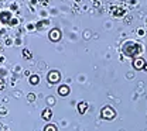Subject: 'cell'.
I'll return each mask as SVG.
<instances>
[{"label": "cell", "instance_id": "obj_14", "mask_svg": "<svg viewBox=\"0 0 147 131\" xmlns=\"http://www.w3.org/2000/svg\"><path fill=\"white\" fill-rule=\"evenodd\" d=\"M143 69H146L147 71V61H146V65H144V68H143Z\"/></svg>", "mask_w": 147, "mask_h": 131}, {"label": "cell", "instance_id": "obj_2", "mask_svg": "<svg viewBox=\"0 0 147 131\" xmlns=\"http://www.w3.org/2000/svg\"><path fill=\"white\" fill-rule=\"evenodd\" d=\"M100 116H102V118H105V120H112V118H115V117H116V112H115V109H113V107L106 106V107H103V109H102Z\"/></svg>", "mask_w": 147, "mask_h": 131}, {"label": "cell", "instance_id": "obj_13", "mask_svg": "<svg viewBox=\"0 0 147 131\" xmlns=\"http://www.w3.org/2000/svg\"><path fill=\"white\" fill-rule=\"evenodd\" d=\"M24 52H26V56H27V58H31V55L28 54V51H24Z\"/></svg>", "mask_w": 147, "mask_h": 131}, {"label": "cell", "instance_id": "obj_7", "mask_svg": "<svg viewBox=\"0 0 147 131\" xmlns=\"http://www.w3.org/2000/svg\"><path fill=\"white\" fill-rule=\"evenodd\" d=\"M41 117L44 118V120H51V117H53V112H51V109H45L42 114H41Z\"/></svg>", "mask_w": 147, "mask_h": 131}, {"label": "cell", "instance_id": "obj_12", "mask_svg": "<svg viewBox=\"0 0 147 131\" xmlns=\"http://www.w3.org/2000/svg\"><path fill=\"white\" fill-rule=\"evenodd\" d=\"M4 86H6V85H4V82L0 79V90H3V89H4Z\"/></svg>", "mask_w": 147, "mask_h": 131}, {"label": "cell", "instance_id": "obj_1", "mask_svg": "<svg viewBox=\"0 0 147 131\" xmlns=\"http://www.w3.org/2000/svg\"><path fill=\"white\" fill-rule=\"evenodd\" d=\"M122 52L126 56L136 58V56L142 52V47H140L137 42H134V41H126V42L123 44V47H122Z\"/></svg>", "mask_w": 147, "mask_h": 131}, {"label": "cell", "instance_id": "obj_6", "mask_svg": "<svg viewBox=\"0 0 147 131\" xmlns=\"http://www.w3.org/2000/svg\"><path fill=\"white\" fill-rule=\"evenodd\" d=\"M58 93L61 94V96H67V94H69V86H67V85L59 86V88H58Z\"/></svg>", "mask_w": 147, "mask_h": 131}, {"label": "cell", "instance_id": "obj_8", "mask_svg": "<svg viewBox=\"0 0 147 131\" xmlns=\"http://www.w3.org/2000/svg\"><path fill=\"white\" fill-rule=\"evenodd\" d=\"M86 107H88L86 103H79V104H78V112L81 113V114H84V113L86 112Z\"/></svg>", "mask_w": 147, "mask_h": 131}, {"label": "cell", "instance_id": "obj_10", "mask_svg": "<svg viewBox=\"0 0 147 131\" xmlns=\"http://www.w3.org/2000/svg\"><path fill=\"white\" fill-rule=\"evenodd\" d=\"M44 131H57V127H55L54 124H48V126H45Z\"/></svg>", "mask_w": 147, "mask_h": 131}, {"label": "cell", "instance_id": "obj_3", "mask_svg": "<svg viewBox=\"0 0 147 131\" xmlns=\"http://www.w3.org/2000/svg\"><path fill=\"white\" fill-rule=\"evenodd\" d=\"M59 79H61V74L58 71H51L48 74V82L50 83H58Z\"/></svg>", "mask_w": 147, "mask_h": 131}, {"label": "cell", "instance_id": "obj_4", "mask_svg": "<svg viewBox=\"0 0 147 131\" xmlns=\"http://www.w3.org/2000/svg\"><path fill=\"white\" fill-rule=\"evenodd\" d=\"M144 65H146V61L143 59V58H134L133 59V68L134 69H137V71H140V69H143L144 68Z\"/></svg>", "mask_w": 147, "mask_h": 131}, {"label": "cell", "instance_id": "obj_11", "mask_svg": "<svg viewBox=\"0 0 147 131\" xmlns=\"http://www.w3.org/2000/svg\"><path fill=\"white\" fill-rule=\"evenodd\" d=\"M27 99H28L30 102H34V100H36V94H34V93H30L28 96H27Z\"/></svg>", "mask_w": 147, "mask_h": 131}, {"label": "cell", "instance_id": "obj_9", "mask_svg": "<svg viewBox=\"0 0 147 131\" xmlns=\"http://www.w3.org/2000/svg\"><path fill=\"white\" fill-rule=\"evenodd\" d=\"M40 82V76L38 75H30V83L31 85H37Z\"/></svg>", "mask_w": 147, "mask_h": 131}, {"label": "cell", "instance_id": "obj_5", "mask_svg": "<svg viewBox=\"0 0 147 131\" xmlns=\"http://www.w3.org/2000/svg\"><path fill=\"white\" fill-rule=\"evenodd\" d=\"M50 39L54 41V42L59 41V39H61V31H59L58 28H53L51 33H50Z\"/></svg>", "mask_w": 147, "mask_h": 131}]
</instances>
